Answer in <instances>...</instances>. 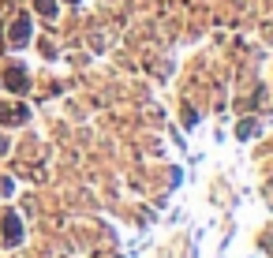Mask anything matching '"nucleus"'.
<instances>
[{"mask_svg": "<svg viewBox=\"0 0 273 258\" xmlns=\"http://www.w3.org/2000/svg\"><path fill=\"white\" fill-rule=\"evenodd\" d=\"M26 34H30V22H26V19H19V22H15V38H12V42H15V45L26 42Z\"/></svg>", "mask_w": 273, "mask_h": 258, "instance_id": "f257e3e1", "label": "nucleus"}, {"mask_svg": "<svg viewBox=\"0 0 273 258\" xmlns=\"http://www.w3.org/2000/svg\"><path fill=\"white\" fill-rule=\"evenodd\" d=\"M4 232H8V244H15V240H19V221L8 217V221H4Z\"/></svg>", "mask_w": 273, "mask_h": 258, "instance_id": "f03ea898", "label": "nucleus"}, {"mask_svg": "<svg viewBox=\"0 0 273 258\" xmlns=\"http://www.w3.org/2000/svg\"><path fill=\"white\" fill-rule=\"evenodd\" d=\"M38 8H42L45 15H52V0H38Z\"/></svg>", "mask_w": 273, "mask_h": 258, "instance_id": "7ed1b4c3", "label": "nucleus"}, {"mask_svg": "<svg viewBox=\"0 0 273 258\" xmlns=\"http://www.w3.org/2000/svg\"><path fill=\"white\" fill-rule=\"evenodd\" d=\"M4 150H8V142H4V138H0V154H4Z\"/></svg>", "mask_w": 273, "mask_h": 258, "instance_id": "20e7f679", "label": "nucleus"}]
</instances>
